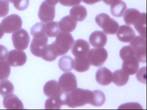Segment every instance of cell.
Masks as SVG:
<instances>
[{
  "label": "cell",
  "mask_w": 147,
  "mask_h": 110,
  "mask_svg": "<svg viewBox=\"0 0 147 110\" xmlns=\"http://www.w3.org/2000/svg\"><path fill=\"white\" fill-rule=\"evenodd\" d=\"M119 56L124 61L126 59L135 56V53L133 48L131 46H125L121 48L119 52Z\"/></svg>",
  "instance_id": "cell-33"
},
{
  "label": "cell",
  "mask_w": 147,
  "mask_h": 110,
  "mask_svg": "<svg viewBox=\"0 0 147 110\" xmlns=\"http://www.w3.org/2000/svg\"><path fill=\"white\" fill-rule=\"evenodd\" d=\"M118 109H142V107L137 102H130L120 105Z\"/></svg>",
  "instance_id": "cell-36"
},
{
  "label": "cell",
  "mask_w": 147,
  "mask_h": 110,
  "mask_svg": "<svg viewBox=\"0 0 147 110\" xmlns=\"http://www.w3.org/2000/svg\"><path fill=\"white\" fill-rule=\"evenodd\" d=\"M38 15L40 20L43 23L53 21L55 17V6L47 1H43L40 7Z\"/></svg>",
  "instance_id": "cell-10"
},
{
  "label": "cell",
  "mask_w": 147,
  "mask_h": 110,
  "mask_svg": "<svg viewBox=\"0 0 147 110\" xmlns=\"http://www.w3.org/2000/svg\"><path fill=\"white\" fill-rule=\"evenodd\" d=\"M83 2L88 5H93L97 2L101 1L102 0H82Z\"/></svg>",
  "instance_id": "cell-41"
},
{
  "label": "cell",
  "mask_w": 147,
  "mask_h": 110,
  "mask_svg": "<svg viewBox=\"0 0 147 110\" xmlns=\"http://www.w3.org/2000/svg\"><path fill=\"white\" fill-rule=\"evenodd\" d=\"M93 100L92 105L95 107H100L104 104L106 101L105 94L102 91L95 90L93 91Z\"/></svg>",
  "instance_id": "cell-32"
},
{
  "label": "cell",
  "mask_w": 147,
  "mask_h": 110,
  "mask_svg": "<svg viewBox=\"0 0 147 110\" xmlns=\"http://www.w3.org/2000/svg\"><path fill=\"white\" fill-rule=\"evenodd\" d=\"M89 40L90 43L93 47L102 48L107 43L108 38L102 31H95L90 35Z\"/></svg>",
  "instance_id": "cell-17"
},
{
  "label": "cell",
  "mask_w": 147,
  "mask_h": 110,
  "mask_svg": "<svg viewBox=\"0 0 147 110\" xmlns=\"http://www.w3.org/2000/svg\"><path fill=\"white\" fill-rule=\"evenodd\" d=\"M102 1H103V2L108 5L112 6L117 3L121 0H102Z\"/></svg>",
  "instance_id": "cell-40"
},
{
  "label": "cell",
  "mask_w": 147,
  "mask_h": 110,
  "mask_svg": "<svg viewBox=\"0 0 147 110\" xmlns=\"http://www.w3.org/2000/svg\"><path fill=\"white\" fill-rule=\"evenodd\" d=\"M60 88L65 93H69L77 88L76 78L72 72H65L60 76L58 82Z\"/></svg>",
  "instance_id": "cell-9"
},
{
  "label": "cell",
  "mask_w": 147,
  "mask_h": 110,
  "mask_svg": "<svg viewBox=\"0 0 147 110\" xmlns=\"http://www.w3.org/2000/svg\"><path fill=\"white\" fill-rule=\"evenodd\" d=\"M59 56L52 44L47 45L43 50L41 56L43 59L47 62H53Z\"/></svg>",
  "instance_id": "cell-25"
},
{
  "label": "cell",
  "mask_w": 147,
  "mask_h": 110,
  "mask_svg": "<svg viewBox=\"0 0 147 110\" xmlns=\"http://www.w3.org/2000/svg\"><path fill=\"white\" fill-rule=\"evenodd\" d=\"M75 43L74 39L71 34L60 32L57 36L56 40L51 44L59 56L66 54L72 48Z\"/></svg>",
  "instance_id": "cell-3"
},
{
  "label": "cell",
  "mask_w": 147,
  "mask_h": 110,
  "mask_svg": "<svg viewBox=\"0 0 147 110\" xmlns=\"http://www.w3.org/2000/svg\"><path fill=\"white\" fill-rule=\"evenodd\" d=\"M13 3L16 9L19 11L25 10L28 7L30 4L29 0H9Z\"/></svg>",
  "instance_id": "cell-34"
},
{
  "label": "cell",
  "mask_w": 147,
  "mask_h": 110,
  "mask_svg": "<svg viewBox=\"0 0 147 110\" xmlns=\"http://www.w3.org/2000/svg\"><path fill=\"white\" fill-rule=\"evenodd\" d=\"M11 73V66L6 60H0V80L9 78Z\"/></svg>",
  "instance_id": "cell-31"
},
{
  "label": "cell",
  "mask_w": 147,
  "mask_h": 110,
  "mask_svg": "<svg viewBox=\"0 0 147 110\" xmlns=\"http://www.w3.org/2000/svg\"><path fill=\"white\" fill-rule=\"evenodd\" d=\"M93 92L88 89L76 88L67 93L65 104L69 107H82L87 104H92L93 100Z\"/></svg>",
  "instance_id": "cell-2"
},
{
  "label": "cell",
  "mask_w": 147,
  "mask_h": 110,
  "mask_svg": "<svg viewBox=\"0 0 147 110\" xmlns=\"http://www.w3.org/2000/svg\"><path fill=\"white\" fill-rule=\"evenodd\" d=\"M70 16L76 21H83L86 18L87 10L82 5H77L71 8L69 11Z\"/></svg>",
  "instance_id": "cell-23"
},
{
  "label": "cell",
  "mask_w": 147,
  "mask_h": 110,
  "mask_svg": "<svg viewBox=\"0 0 147 110\" xmlns=\"http://www.w3.org/2000/svg\"><path fill=\"white\" fill-rule=\"evenodd\" d=\"M8 54V50L5 46L0 45V60L6 59Z\"/></svg>",
  "instance_id": "cell-39"
},
{
  "label": "cell",
  "mask_w": 147,
  "mask_h": 110,
  "mask_svg": "<svg viewBox=\"0 0 147 110\" xmlns=\"http://www.w3.org/2000/svg\"><path fill=\"white\" fill-rule=\"evenodd\" d=\"M141 14L137 9L134 8L127 9L123 14L124 22L128 25H134L140 19Z\"/></svg>",
  "instance_id": "cell-21"
},
{
  "label": "cell",
  "mask_w": 147,
  "mask_h": 110,
  "mask_svg": "<svg viewBox=\"0 0 147 110\" xmlns=\"http://www.w3.org/2000/svg\"><path fill=\"white\" fill-rule=\"evenodd\" d=\"M136 30L140 36L143 38H146V13H142L140 19L134 24Z\"/></svg>",
  "instance_id": "cell-28"
},
{
  "label": "cell",
  "mask_w": 147,
  "mask_h": 110,
  "mask_svg": "<svg viewBox=\"0 0 147 110\" xmlns=\"http://www.w3.org/2000/svg\"><path fill=\"white\" fill-rule=\"evenodd\" d=\"M46 1L48 2V3L53 5H56L59 2V0H46Z\"/></svg>",
  "instance_id": "cell-42"
},
{
  "label": "cell",
  "mask_w": 147,
  "mask_h": 110,
  "mask_svg": "<svg viewBox=\"0 0 147 110\" xmlns=\"http://www.w3.org/2000/svg\"><path fill=\"white\" fill-rule=\"evenodd\" d=\"M9 0H0V17L7 15L9 11Z\"/></svg>",
  "instance_id": "cell-35"
},
{
  "label": "cell",
  "mask_w": 147,
  "mask_h": 110,
  "mask_svg": "<svg viewBox=\"0 0 147 110\" xmlns=\"http://www.w3.org/2000/svg\"><path fill=\"white\" fill-rule=\"evenodd\" d=\"M66 93H64L61 97H50L46 100L45 109H60L62 105H66Z\"/></svg>",
  "instance_id": "cell-20"
},
{
  "label": "cell",
  "mask_w": 147,
  "mask_h": 110,
  "mask_svg": "<svg viewBox=\"0 0 147 110\" xmlns=\"http://www.w3.org/2000/svg\"><path fill=\"white\" fill-rule=\"evenodd\" d=\"M4 35V31L0 24V39H1L3 37Z\"/></svg>",
  "instance_id": "cell-43"
},
{
  "label": "cell",
  "mask_w": 147,
  "mask_h": 110,
  "mask_svg": "<svg viewBox=\"0 0 147 110\" xmlns=\"http://www.w3.org/2000/svg\"><path fill=\"white\" fill-rule=\"evenodd\" d=\"M59 1L63 6L71 7L79 4L82 0H59Z\"/></svg>",
  "instance_id": "cell-38"
},
{
  "label": "cell",
  "mask_w": 147,
  "mask_h": 110,
  "mask_svg": "<svg viewBox=\"0 0 147 110\" xmlns=\"http://www.w3.org/2000/svg\"><path fill=\"white\" fill-rule=\"evenodd\" d=\"M112 72L107 68L102 67L96 71V79L97 82L101 85L106 86L112 82Z\"/></svg>",
  "instance_id": "cell-16"
},
{
  "label": "cell",
  "mask_w": 147,
  "mask_h": 110,
  "mask_svg": "<svg viewBox=\"0 0 147 110\" xmlns=\"http://www.w3.org/2000/svg\"><path fill=\"white\" fill-rule=\"evenodd\" d=\"M14 47L18 50H24L29 46L30 37L24 29H20L14 32L11 36Z\"/></svg>",
  "instance_id": "cell-8"
},
{
  "label": "cell",
  "mask_w": 147,
  "mask_h": 110,
  "mask_svg": "<svg viewBox=\"0 0 147 110\" xmlns=\"http://www.w3.org/2000/svg\"><path fill=\"white\" fill-rule=\"evenodd\" d=\"M31 34L33 36L30 46V52L37 57H40L43 50L48 42V36L45 32V24L36 23L30 29Z\"/></svg>",
  "instance_id": "cell-1"
},
{
  "label": "cell",
  "mask_w": 147,
  "mask_h": 110,
  "mask_svg": "<svg viewBox=\"0 0 147 110\" xmlns=\"http://www.w3.org/2000/svg\"><path fill=\"white\" fill-rule=\"evenodd\" d=\"M4 107L8 110H22L24 109L22 101L14 94H8L4 96Z\"/></svg>",
  "instance_id": "cell-13"
},
{
  "label": "cell",
  "mask_w": 147,
  "mask_h": 110,
  "mask_svg": "<svg viewBox=\"0 0 147 110\" xmlns=\"http://www.w3.org/2000/svg\"><path fill=\"white\" fill-rule=\"evenodd\" d=\"M59 68L63 72H69L74 68V60L69 56H63L59 61Z\"/></svg>",
  "instance_id": "cell-27"
},
{
  "label": "cell",
  "mask_w": 147,
  "mask_h": 110,
  "mask_svg": "<svg viewBox=\"0 0 147 110\" xmlns=\"http://www.w3.org/2000/svg\"><path fill=\"white\" fill-rule=\"evenodd\" d=\"M90 45L86 40L78 39L76 40L71 50L75 57L86 56L90 50Z\"/></svg>",
  "instance_id": "cell-15"
},
{
  "label": "cell",
  "mask_w": 147,
  "mask_h": 110,
  "mask_svg": "<svg viewBox=\"0 0 147 110\" xmlns=\"http://www.w3.org/2000/svg\"><path fill=\"white\" fill-rule=\"evenodd\" d=\"M130 46L133 48L136 56L139 62H146V40L141 36H137L130 43Z\"/></svg>",
  "instance_id": "cell-6"
},
{
  "label": "cell",
  "mask_w": 147,
  "mask_h": 110,
  "mask_svg": "<svg viewBox=\"0 0 147 110\" xmlns=\"http://www.w3.org/2000/svg\"><path fill=\"white\" fill-rule=\"evenodd\" d=\"M116 35L119 41L128 43L131 42L135 37V32L131 27L122 25L119 28Z\"/></svg>",
  "instance_id": "cell-14"
},
{
  "label": "cell",
  "mask_w": 147,
  "mask_h": 110,
  "mask_svg": "<svg viewBox=\"0 0 147 110\" xmlns=\"http://www.w3.org/2000/svg\"><path fill=\"white\" fill-rule=\"evenodd\" d=\"M137 79L140 82L146 84V67L141 68L138 72L136 75Z\"/></svg>",
  "instance_id": "cell-37"
},
{
  "label": "cell",
  "mask_w": 147,
  "mask_h": 110,
  "mask_svg": "<svg viewBox=\"0 0 147 110\" xmlns=\"http://www.w3.org/2000/svg\"><path fill=\"white\" fill-rule=\"evenodd\" d=\"M60 30L59 22L51 21L45 24V32L49 37H55L59 34Z\"/></svg>",
  "instance_id": "cell-26"
},
{
  "label": "cell",
  "mask_w": 147,
  "mask_h": 110,
  "mask_svg": "<svg viewBox=\"0 0 147 110\" xmlns=\"http://www.w3.org/2000/svg\"><path fill=\"white\" fill-rule=\"evenodd\" d=\"M91 63L87 56L76 57L74 60V68L78 72H85L89 69Z\"/></svg>",
  "instance_id": "cell-22"
},
{
  "label": "cell",
  "mask_w": 147,
  "mask_h": 110,
  "mask_svg": "<svg viewBox=\"0 0 147 110\" xmlns=\"http://www.w3.org/2000/svg\"><path fill=\"white\" fill-rule=\"evenodd\" d=\"M129 79V76L122 69L115 71L113 73L112 81L118 86H124Z\"/></svg>",
  "instance_id": "cell-24"
},
{
  "label": "cell",
  "mask_w": 147,
  "mask_h": 110,
  "mask_svg": "<svg viewBox=\"0 0 147 110\" xmlns=\"http://www.w3.org/2000/svg\"><path fill=\"white\" fill-rule=\"evenodd\" d=\"M126 8L127 6L125 2L120 1L117 3L111 6V12L115 17H121Z\"/></svg>",
  "instance_id": "cell-29"
},
{
  "label": "cell",
  "mask_w": 147,
  "mask_h": 110,
  "mask_svg": "<svg viewBox=\"0 0 147 110\" xmlns=\"http://www.w3.org/2000/svg\"><path fill=\"white\" fill-rule=\"evenodd\" d=\"M139 66V61L135 56L124 60L122 68L129 75H133L137 73Z\"/></svg>",
  "instance_id": "cell-18"
},
{
  "label": "cell",
  "mask_w": 147,
  "mask_h": 110,
  "mask_svg": "<svg viewBox=\"0 0 147 110\" xmlns=\"http://www.w3.org/2000/svg\"><path fill=\"white\" fill-rule=\"evenodd\" d=\"M6 59L11 66L17 67L25 64L27 61V56L25 53L21 50H13L8 53Z\"/></svg>",
  "instance_id": "cell-11"
},
{
  "label": "cell",
  "mask_w": 147,
  "mask_h": 110,
  "mask_svg": "<svg viewBox=\"0 0 147 110\" xmlns=\"http://www.w3.org/2000/svg\"><path fill=\"white\" fill-rule=\"evenodd\" d=\"M14 91V86L12 82L9 80L5 79L0 81V95L2 96L13 93Z\"/></svg>",
  "instance_id": "cell-30"
},
{
  "label": "cell",
  "mask_w": 147,
  "mask_h": 110,
  "mask_svg": "<svg viewBox=\"0 0 147 110\" xmlns=\"http://www.w3.org/2000/svg\"><path fill=\"white\" fill-rule=\"evenodd\" d=\"M87 56L91 65L99 67L105 64L108 58V53L103 47L93 48L89 51Z\"/></svg>",
  "instance_id": "cell-7"
},
{
  "label": "cell",
  "mask_w": 147,
  "mask_h": 110,
  "mask_svg": "<svg viewBox=\"0 0 147 110\" xmlns=\"http://www.w3.org/2000/svg\"><path fill=\"white\" fill-rule=\"evenodd\" d=\"M59 23L60 30L63 32L71 33L75 30L77 26V21L70 15L63 17Z\"/></svg>",
  "instance_id": "cell-19"
},
{
  "label": "cell",
  "mask_w": 147,
  "mask_h": 110,
  "mask_svg": "<svg viewBox=\"0 0 147 110\" xmlns=\"http://www.w3.org/2000/svg\"><path fill=\"white\" fill-rule=\"evenodd\" d=\"M43 92L45 95L49 97H61L64 93L55 80H50L46 82L44 86Z\"/></svg>",
  "instance_id": "cell-12"
},
{
  "label": "cell",
  "mask_w": 147,
  "mask_h": 110,
  "mask_svg": "<svg viewBox=\"0 0 147 110\" xmlns=\"http://www.w3.org/2000/svg\"><path fill=\"white\" fill-rule=\"evenodd\" d=\"M22 20L17 14H11L1 21V25L5 33L11 34L20 30L22 26Z\"/></svg>",
  "instance_id": "cell-5"
},
{
  "label": "cell",
  "mask_w": 147,
  "mask_h": 110,
  "mask_svg": "<svg viewBox=\"0 0 147 110\" xmlns=\"http://www.w3.org/2000/svg\"><path fill=\"white\" fill-rule=\"evenodd\" d=\"M96 24L103 30L107 34H115L119 28V24L117 21L105 13L99 14L96 17Z\"/></svg>",
  "instance_id": "cell-4"
}]
</instances>
